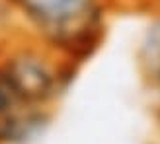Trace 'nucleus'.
Returning a JSON list of instances; mask_svg holds the SVG:
<instances>
[{"instance_id":"nucleus-1","label":"nucleus","mask_w":160,"mask_h":144,"mask_svg":"<svg viewBox=\"0 0 160 144\" xmlns=\"http://www.w3.org/2000/svg\"><path fill=\"white\" fill-rule=\"evenodd\" d=\"M72 68L39 43L0 51V144H26L43 131Z\"/></svg>"},{"instance_id":"nucleus-2","label":"nucleus","mask_w":160,"mask_h":144,"mask_svg":"<svg viewBox=\"0 0 160 144\" xmlns=\"http://www.w3.org/2000/svg\"><path fill=\"white\" fill-rule=\"evenodd\" d=\"M37 43L70 65L98 49L106 29L108 0H6Z\"/></svg>"},{"instance_id":"nucleus-3","label":"nucleus","mask_w":160,"mask_h":144,"mask_svg":"<svg viewBox=\"0 0 160 144\" xmlns=\"http://www.w3.org/2000/svg\"><path fill=\"white\" fill-rule=\"evenodd\" d=\"M141 65L152 82L160 84V20L147 29L141 43Z\"/></svg>"},{"instance_id":"nucleus-4","label":"nucleus","mask_w":160,"mask_h":144,"mask_svg":"<svg viewBox=\"0 0 160 144\" xmlns=\"http://www.w3.org/2000/svg\"><path fill=\"white\" fill-rule=\"evenodd\" d=\"M154 6L158 8V12H160V0H154Z\"/></svg>"},{"instance_id":"nucleus-5","label":"nucleus","mask_w":160,"mask_h":144,"mask_svg":"<svg viewBox=\"0 0 160 144\" xmlns=\"http://www.w3.org/2000/svg\"><path fill=\"white\" fill-rule=\"evenodd\" d=\"M2 49H4V47H2V45H0V51H2Z\"/></svg>"}]
</instances>
